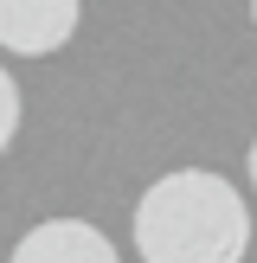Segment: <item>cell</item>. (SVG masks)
I'll list each match as a JSON object with an SVG mask.
<instances>
[{
    "label": "cell",
    "instance_id": "3957f363",
    "mask_svg": "<svg viewBox=\"0 0 257 263\" xmlns=\"http://www.w3.org/2000/svg\"><path fill=\"white\" fill-rule=\"evenodd\" d=\"M7 263H116V244L84 218H45L13 244Z\"/></svg>",
    "mask_w": 257,
    "mask_h": 263
},
{
    "label": "cell",
    "instance_id": "6da1fadb",
    "mask_svg": "<svg viewBox=\"0 0 257 263\" xmlns=\"http://www.w3.org/2000/svg\"><path fill=\"white\" fill-rule=\"evenodd\" d=\"M135 251L141 263H244L251 205L231 180L174 167L135 199Z\"/></svg>",
    "mask_w": 257,
    "mask_h": 263
},
{
    "label": "cell",
    "instance_id": "5b68a950",
    "mask_svg": "<svg viewBox=\"0 0 257 263\" xmlns=\"http://www.w3.org/2000/svg\"><path fill=\"white\" fill-rule=\"evenodd\" d=\"M244 167H251V186H257V141H251V161H244Z\"/></svg>",
    "mask_w": 257,
    "mask_h": 263
},
{
    "label": "cell",
    "instance_id": "8992f818",
    "mask_svg": "<svg viewBox=\"0 0 257 263\" xmlns=\"http://www.w3.org/2000/svg\"><path fill=\"white\" fill-rule=\"evenodd\" d=\"M251 20H257V0H251Z\"/></svg>",
    "mask_w": 257,
    "mask_h": 263
},
{
    "label": "cell",
    "instance_id": "277c9868",
    "mask_svg": "<svg viewBox=\"0 0 257 263\" xmlns=\"http://www.w3.org/2000/svg\"><path fill=\"white\" fill-rule=\"evenodd\" d=\"M13 135H20V84H13L7 64H0V154H7Z\"/></svg>",
    "mask_w": 257,
    "mask_h": 263
},
{
    "label": "cell",
    "instance_id": "7a4b0ae2",
    "mask_svg": "<svg viewBox=\"0 0 257 263\" xmlns=\"http://www.w3.org/2000/svg\"><path fill=\"white\" fill-rule=\"evenodd\" d=\"M77 32V0H0V45L20 58H45Z\"/></svg>",
    "mask_w": 257,
    "mask_h": 263
}]
</instances>
